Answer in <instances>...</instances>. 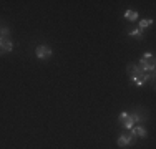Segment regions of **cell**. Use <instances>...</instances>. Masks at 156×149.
<instances>
[{"label":"cell","instance_id":"10","mask_svg":"<svg viewBox=\"0 0 156 149\" xmlns=\"http://www.w3.org/2000/svg\"><path fill=\"white\" fill-rule=\"evenodd\" d=\"M153 23H154V22L151 20V18H143V20H140V23H138V28L141 30V32H144V30H146V28H150Z\"/></svg>","mask_w":156,"mask_h":149},{"label":"cell","instance_id":"12","mask_svg":"<svg viewBox=\"0 0 156 149\" xmlns=\"http://www.w3.org/2000/svg\"><path fill=\"white\" fill-rule=\"evenodd\" d=\"M0 38H10V28L9 27H0Z\"/></svg>","mask_w":156,"mask_h":149},{"label":"cell","instance_id":"2","mask_svg":"<svg viewBox=\"0 0 156 149\" xmlns=\"http://www.w3.org/2000/svg\"><path fill=\"white\" fill-rule=\"evenodd\" d=\"M51 55H53V50H51L48 45H38V47L35 48V57L38 60H50Z\"/></svg>","mask_w":156,"mask_h":149},{"label":"cell","instance_id":"9","mask_svg":"<svg viewBox=\"0 0 156 149\" xmlns=\"http://www.w3.org/2000/svg\"><path fill=\"white\" fill-rule=\"evenodd\" d=\"M126 33H128L129 36H133V38L140 40V42H141V40H143V35H144V32H141L140 28H131V30H128V32H126Z\"/></svg>","mask_w":156,"mask_h":149},{"label":"cell","instance_id":"11","mask_svg":"<svg viewBox=\"0 0 156 149\" xmlns=\"http://www.w3.org/2000/svg\"><path fill=\"white\" fill-rule=\"evenodd\" d=\"M141 60H143V61H148V63H156L154 53H151V51H144L143 57H141Z\"/></svg>","mask_w":156,"mask_h":149},{"label":"cell","instance_id":"7","mask_svg":"<svg viewBox=\"0 0 156 149\" xmlns=\"http://www.w3.org/2000/svg\"><path fill=\"white\" fill-rule=\"evenodd\" d=\"M141 70L138 68V65L136 63H128L126 65V73H128V76H135V74H138Z\"/></svg>","mask_w":156,"mask_h":149},{"label":"cell","instance_id":"8","mask_svg":"<svg viewBox=\"0 0 156 149\" xmlns=\"http://www.w3.org/2000/svg\"><path fill=\"white\" fill-rule=\"evenodd\" d=\"M123 17L128 22H136V20H138V17H140V13L136 12V10H126V12L123 13Z\"/></svg>","mask_w":156,"mask_h":149},{"label":"cell","instance_id":"4","mask_svg":"<svg viewBox=\"0 0 156 149\" xmlns=\"http://www.w3.org/2000/svg\"><path fill=\"white\" fill-rule=\"evenodd\" d=\"M136 65L143 73H154V68H156V63H148V61H143V60H140V63H136Z\"/></svg>","mask_w":156,"mask_h":149},{"label":"cell","instance_id":"5","mask_svg":"<svg viewBox=\"0 0 156 149\" xmlns=\"http://www.w3.org/2000/svg\"><path fill=\"white\" fill-rule=\"evenodd\" d=\"M131 134H133L135 137H141V139L148 137V131H146V128H143L141 124H136L135 128L131 129Z\"/></svg>","mask_w":156,"mask_h":149},{"label":"cell","instance_id":"1","mask_svg":"<svg viewBox=\"0 0 156 149\" xmlns=\"http://www.w3.org/2000/svg\"><path fill=\"white\" fill-rule=\"evenodd\" d=\"M144 119H146V114H143L141 111H135V113H128V116L125 118V121L121 123V126H123L125 129H128V131H131V129L135 128L136 124L143 123Z\"/></svg>","mask_w":156,"mask_h":149},{"label":"cell","instance_id":"13","mask_svg":"<svg viewBox=\"0 0 156 149\" xmlns=\"http://www.w3.org/2000/svg\"><path fill=\"white\" fill-rule=\"evenodd\" d=\"M0 55H5V53H3V50H2V48H0Z\"/></svg>","mask_w":156,"mask_h":149},{"label":"cell","instance_id":"6","mask_svg":"<svg viewBox=\"0 0 156 149\" xmlns=\"http://www.w3.org/2000/svg\"><path fill=\"white\" fill-rule=\"evenodd\" d=\"M0 48L3 50V53H10L13 50V42L10 38H0Z\"/></svg>","mask_w":156,"mask_h":149},{"label":"cell","instance_id":"3","mask_svg":"<svg viewBox=\"0 0 156 149\" xmlns=\"http://www.w3.org/2000/svg\"><path fill=\"white\" fill-rule=\"evenodd\" d=\"M135 143H136V137L133 136L131 133H129V134H126V133H125V134H120V137L116 139V144H118L120 147H128V146H133Z\"/></svg>","mask_w":156,"mask_h":149}]
</instances>
